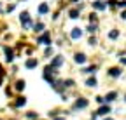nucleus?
<instances>
[{
	"mask_svg": "<svg viewBox=\"0 0 126 120\" xmlns=\"http://www.w3.org/2000/svg\"><path fill=\"white\" fill-rule=\"evenodd\" d=\"M19 19H21V23H23V28H25V30H28L30 26H33V21L30 19V14H28V12H21Z\"/></svg>",
	"mask_w": 126,
	"mask_h": 120,
	"instance_id": "nucleus-1",
	"label": "nucleus"
},
{
	"mask_svg": "<svg viewBox=\"0 0 126 120\" xmlns=\"http://www.w3.org/2000/svg\"><path fill=\"white\" fill-rule=\"evenodd\" d=\"M86 106H88V99L79 98V99L75 101V104H74V110H82V108H86Z\"/></svg>",
	"mask_w": 126,
	"mask_h": 120,
	"instance_id": "nucleus-2",
	"label": "nucleus"
},
{
	"mask_svg": "<svg viewBox=\"0 0 126 120\" xmlns=\"http://www.w3.org/2000/svg\"><path fill=\"white\" fill-rule=\"evenodd\" d=\"M74 61L79 63V65H84V63L88 61V57H86V54H82V52H77V54L74 56Z\"/></svg>",
	"mask_w": 126,
	"mask_h": 120,
	"instance_id": "nucleus-3",
	"label": "nucleus"
},
{
	"mask_svg": "<svg viewBox=\"0 0 126 120\" xmlns=\"http://www.w3.org/2000/svg\"><path fill=\"white\" fill-rule=\"evenodd\" d=\"M107 113H110V106H109V104H105V103H103L102 106L98 108L96 115H100V117H102V115H107Z\"/></svg>",
	"mask_w": 126,
	"mask_h": 120,
	"instance_id": "nucleus-4",
	"label": "nucleus"
},
{
	"mask_svg": "<svg viewBox=\"0 0 126 120\" xmlns=\"http://www.w3.org/2000/svg\"><path fill=\"white\" fill-rule=\"evenodd\" d=\"M37 42H39V44H46V45H51V37H49V33L46 32V33L37 40Z\"/></svg>",
	"mask_w": 126,
	"mask_h": 120,
	"instance_id": "nucleus-5",
	"label": "nucleus"
},
{
	"mask_svg": "<svg viewBox=\"0 0 126 120\" xmlns=\"http://www.w3.org/2000/svg\"><path fill=\"white\" fill-rule=\"evenodd\" d=\"M4 52H5V56H7V57H5V59H7V63H12V59H14V52H12V49L5 45V47H4Z\"/></svg>",
	"mask_w": 126,
	"mask_h": 120,
	"instance_id": "nucleus-6",
	"label": "nucleus"
},
{
	"mask_svg": "<svg viewBox=\"0 0 126 120\" xmlns=\"http://www.w3.org/2000/svg\"><path fill=\"white\" fill-rule=\"evenodd\" d=\"M103 99H105V103H112V101H116V99H117V92H116V91H110Z\"/></svg>",
	"mask_w": 126,
	"mask_h": 120,
	"instance_id": "nucleus-7",
	"label": "nucleus"
},
{
	"mask_svg": "<svg viewBox=\"0 0 126 120\" xmlns=\"http://www.w3.org/2000/svg\"><path fill=\"white\" fill-rule=\"evenodd\" d=\"M93 7L96 9V11H105V9H107V4H105V2H102V0H96V2L93 4Z\"/></svg>",
	"mask_w": 126,
	"mask_h": 120,
	"instance_id": "nucleus-8",
	"label": "nucleus"
},
{
	"mask_svg": "<svg viewBox=\"0 0 126 120\" xmlns=\"http://www.w3.org/2000/svg\"><path fill=\"white\" fill-rule=\"evenodd\" d=\"M61 65H63V57H61V56H56L53 61H51V66H53V68H58V66H61Z\"/></svg>",
	"mask_w": 126,
	"mask_h": 120,
	"instance_id": "nucleus-9",
	"label": "nucleus"
},
{
	"mask_svg": "<svg viewBox=\"0 0 126 120\" xmlns=\"http://www.w3.org/2000/svg\"><path fill=\"white\" fill-rule=\"evenodd\" d=\"M81 35H82V32H81V28H74L72 32H70V37H72L74 40H77V38H81Z\"/></svg>",
	"mask_w": 126,
	"mask_h": 120,
	"instance_id": "nucleus-10",
	"label": "nucleus"
},
{
	"mask_svg": "<svg viewBox=\"0 0 126 120\" xmlns=\"http://www.w3.org/2000/svg\"><path fill=\"white\" fill-rule=\"evenodd\" d=\"M109 75H110V77H114V78H117L119 75H121V68H117V66L116 68H110L109 70Z\"/></svg>",
	"mask_w": 126,
	"mask_h": 120,
	"instance_id": "nucleus-11",
	"label": "nucleus"
},
{
	"mask_svg": "<svg viewBox=\"0 0 126 120\" xmlns=\"http://www.w3.org/2000/svg\"><path fill=\"white\" fill-rule=\"evenodd\" d=\"M96 84H98V80L94 78V77H89V78L86 80V85H88V87H96Z\"/></svg>",
	"mask_w": 126,
	"mask_h": 120,
	"instance_id": "nucleus-12",
	"label": "nucleus"
},
{
	"mask_svg": "<svg viewBox=\"0 0 126 120\" xmlns=\"http://www.w3.org/2000/svg\"><path fill=\"white\" fill-rule=\"evenodd\" d=\"M25 66H26L28 70H32V68H35V66H37V59H28V61L25 63Z\"/></svg>",
	"mask_w": 126,
	"mask_h": 120,
	"instance_id": "nucleus-13",
	"label": "nucleus"
},
{
	"mask_svg": "<svg viewBox=\"0 0 126 120\" xmlns=\"http://www.w3.org/2000/svg\"><path fill=\"white\" fill-rule=\"evenodd\" d=\"M49 12V7H47L46 4H40L39 5V14H47Z\"/></svg>",
	"mask_w": 126,
	"mask_h": 120,
	"instance_id": "nucleus-14",
	"label": "nucleus"
},
{
	"mask_svg": "<svg viewBox=\"0 0 126 120\" xmlns=\"http://www.w3.org/2000/svg\"><path fill=\"white\" fill-rule=\"evenodd\" d=\"M74 85H75V80H72V78L63 80V87H74Z\"/></svg>",
	"mask_w": 126,
	"mask_h": 120,
	"instance_id": "nucleus-15",
	"label": "nucleus"
},
{
	"mask_svg": "<svg viewBox=\"0 0 126 120\" xmlns=\"http://www.w3.org/2000/svg\"><path fill=\"white\" fill-rule=\"evenodd\" d=\"M14 87H16V91H23V89H25V80H18Z\"/></svg>",
	"mask_w": 126,
	"mask_h": 120,
	"instance_id": "nucleus-16",
	"label": "nucleus"
},
{
	"mask_svg": "<svg viewBox=\"0 0 126 120\" xmlns=\"http://www.w3.org/2000/svg\"><path fill=\"white\" fill-rule=\"evenodd\" d=\"M25 104H26V99L25 98H18V99H16V106H18V108L25 106Z\"/></svg>",
	"mask_w": 126,
	"mask_h": 120,
	"instance_id": "nucleus-17",
	"label": "nucleus"
},
{
	"mask_svg": "<svg viewBox=\"0 0 126 120\" xmlns=\"http://www.w3.org/2000/svg\"><path fill=\"white\" fill-rule=\"evenodd\" d=\"M98 66H88V68H82V73H94Z\"/></svg>",
	"mask_w": 126,
	"mask_h": 120,
	"instance_id": "nucleus-18",
	"label": "nucleus"
},
{
	"mask_svg": "<svg viewBox=\"0 0 126 120\" xmlns=\"http://www.w3.org/2000/svg\"><path fill=\"white\" fill-rule=\"evenodd\" d=\"M117 37H119V32H117V30H112V32L109 33V38H110V40H116Z\"/></svg>",
	"mask_w": 126,
	"mask_h": 120,
	"instance_id": "nucleus-19",
	"label": "nucleus"
},
{
	"mask_svg": "<svg viewBox=\"0 0 126 120\" xmlns=\"http://www.w3.org/2000/svg\"><path fill=\"white\" fill-rule=\"evenodd\" d=\"M70 18H72V19H77V18H79V11H77V9H72V11H70Z\"/></svg>",
	"mask_w": 126,
	"mask_h": 120,
	"instance_id": "nucleus-20",
	"label": "nucleus"
},
{
	"mask_svg": "<svg viewBox=\"0 0 126 120\" xmlns=\"http://www.w3.org/2000/svg\"><path fill=\"white\" fill-rule=\"evenodd\" d=\"M35 32H37V33L44 32V24H42V23H37V24H35Z\"/></svg>",
	"mask_w": 126,
	"mask_h": 120,
	"instance_id": "nucleus-21",
	"label": "nucleus"
},
{
	"mask_svg": "<svg viewBox=\"0 0 126 120\" xmlns=\"http://www.w3.org/2000/svg\"><path fill=\"white\" fill-rule=\"evenodd\" d=\"M26 118H32V120H37V118H39V115H37V113H33V111H30V113H26Z\"/></svg>",
	"mask_w": 126,
	"mask_h": 120,
	"instance_id": "nucleus-22",
	"label": "nucleus"
},
{
	"mask_svg": "<svg viewBox=\"0 0 126 120\" xmlns=\"http://www.w3.org/2000/svg\"><path fill=\"white\" fill-rule=\"evenodd\" d=\"M88 32L89 33H94V32H96V24H89L88 26Z\"/></svg>",
	"mask_w": 126,
	"mask_h": 120,
	"instance_id": "nucleus-23",
	"label": "nucleus"
},
{
	"mask_svg": "<svg viewBox=\"0 0 126 120\" xmlns=\"http://www.w3.org/2000/svg\"><path fill=\"white\" fill-rule=\"evenodd\" d=\"M96 103H100V104H103V103H105V99H103L102 96H96Z\"/></svg>",
	"mask_w": 126,
	"mask_h": 120,
	"instance_id": "nucleus-24",
	"label": "nucleus"
},
{
	"mask_svg": "<svg viewBox=\"0 0 126 120\" xmlns=\"http://www.w3.org/2000/svg\"><path fill=\"white\" fill-rule=\"evenodd\" d=\"M89 21H91V23L96 21V14H91V16H89Z\"/></svg>",
	"mask_w": 126,
	"mask_h": 120,
	"instance_id": "nucleus-25",
	"label": "nucleus"
},
{
	"mask_svg": "<svg viewBox=\"0 0 126 120\" xmlns=\"http://www.w3.org/2000/svg\"><path fill=\"white\" fill-rule=\"evenodd\" d=\"M51 54H53V49L47 47V49H46V56H51Z\"/></svg>",
	"mask_w": 126,
	"mask_h": 120,
	"instance_id": "nucleus-26",
	"label": "nucleus"
},
{
	"mask_svg": "<svg viewBox=\"0 0 126 120\" xmlns=\"http://www.w3.org/2000/svg\"><path fill=\"white\" fill-rule=\"evenodd\" d=\"M119 7H126V0H121V2H117Z\"/></svg>",
	"mask_w": 126,
	"mask_h": 120,
	"instance_id": "nucleus-27",
	"label": "nucleus"
},
{
	"mask_svg": "<svg viewBox=\"0 0 126 120\" xmlns=\"http://www.w3.org/2000/svg\"><path fill=\"white\" fill-rule=\"evenodd\" d=\"M89 44H91V45H94V44H96V38L91 37V38H89Z\"/></svg>",
	"mask_w": 126,
	"mask_h": 120,
	"instance_id": "nucleus-28",
	"label": "nucleus"
},
{
	"mask_svg": "<svg viewBox=\"0 0 126 120\" xmlns=\"http://www.w3.org/2000/svg\"><path fill=\"white\" fill-rule=\"evenodd\" d=\"M2 77H4V71H2V66H0V82H2Z\"/></svg>",
	"mask_w": 126,
	"mask_h": 120,
	"instance_id": "nucleus-29",
	"label": "nucleus"
},
{
	"mask_svg": "<svg viewBox=\"0 0 126 120\" xmlns=\"http://www.w3.org/2000/svg\"><path fill=\"white\" fill-rule=\"evenodd\" d=\"M121 63H123V65H126V57H121Z\"/></svg>",
	"mask_w": 126,
	"mask_h": 120,
	"instance_id": "nucleus-30",
	"label": "nucleus"
},
{
	"mask_svg": "<svg viewBox=\"0 0 126 120\" xmlns=\"http://www.w3.org/2000/svg\"><path fill=\"white\" fill-rule=\"evenodd\" d=\"M121 18H123V19H126V11H124V12L121 14Z\"/></svg>",
	"mask_w": 126,
	"mask_h": 120,
	"instance_id": "nucleus-31",
	"label": "nucleus"
},
{
	"mask_svg": "<svg viewBox=\"0 0 126 120\" xmlns=\"http://www.w3.org/2000/svg\"><path fill=\"white\" fill-rule=\"evenodd\" d=\"M103 120H114V118H103Z\"/></svg>",
	"mask_w": 126,
	"mask_h": 120,
	"instance_id": "nucleus-32",
	"label": "nucleus"
},
{
	"mask_svg": "<svg viewBox=\"0 0 126 120\" xmlns=\"http://www.w3.org/2000/svg\"><path fill=\"white\" fill-rule=\"evenodd\" d=\"M54 120H63V118H54Z\"/></svg>",
	"mask_w": 126,
	"mask_h": 120,
	"instance_id": "nucleus-33",
	"label": "nucleus"
},
{
	"mask_svg": "<svg viewBox=\"0 0 126 120\" xmlns=\"http://www.w3.org/2000/svg\"><path fill=\"white\" fill-rule=\"evenodd\" d=\"M124 101H126V94H124Z\"/></svg>",
	"mask_w": 126,
	"mask_h": 120,
	"instance_id": "nucleus-34",
	"label": "nucleus"
}]
</instances>
